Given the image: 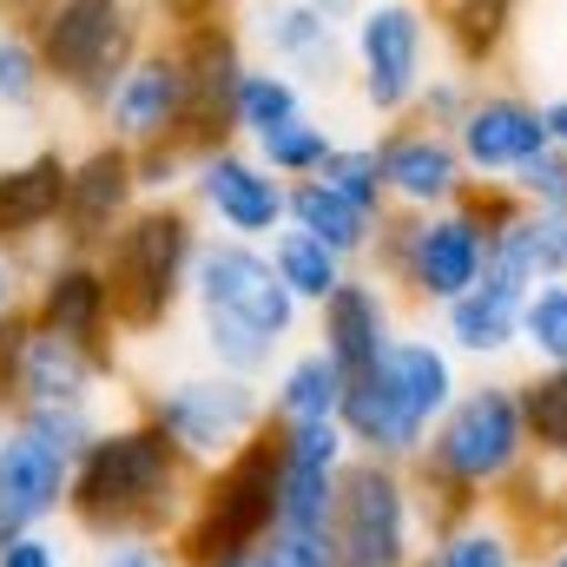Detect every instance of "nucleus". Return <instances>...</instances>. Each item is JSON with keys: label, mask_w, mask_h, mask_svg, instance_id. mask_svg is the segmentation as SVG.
<instances>
[{"label": "nucleus", "mask_w": 567, "mask_h": 567, "mask_svg": "<svg viewBox=\"0 0 567 567\" xmlns=\"http://www.w3.org/2000/svg\"><path fill=\"white\" fill-rule=\"evenodd\" d=\"M377 165H383L390 212H449L475 185L462 165V145L435 126H416V120L377 133Z\"/></svg>", "instance_id": "6ab92c4d"}, {"label": "nucleus", "mask_w": 567, "mask_h": 567, "mask_svg": "<svg viewBox=\"0 0 567 567\" xmlns=\"http://www.w3.org/2000/svg\"><path fill=\"white\" fill-rule=\"evenodd\" d=\"M205 245V218L185 198H145L100 251V271L113 290V317L126 343H152L192 310V265Z\"/></svg>", "instance_id": "39448f33"}, {"label": "nucleus", "mask_w": 567, "mask_h": 567, "mask_svg": "<svg viewBox=\"0 0 567 567\" xmlns=\"http://www.w3.org/2000/svg\"><path fill=\"white\" fill-rule=\"evenodd\" d=\"M265 548H271V561H278V567H343V561H337L330 528H278Z\"/></svg>", "instance_id": "ea45409f"}, {"label": "nucleus", "mask_w": 567, "mask_h": 567, "mask_svg": "<svg viewBox=\"0 0 567 567\" xmlns=\"http://www.w3.org/2000/svg\"><path fill=\"white\" fill-rule=\"evenodd\" d=\"M310 337H317L350 377H363V370L403 337V303H396V290L377 278V271H350V278L310 310Z\"/></svg>", "instance_id": "4be33fe9"}, {"label": "nucleus", "mask_w": 567, "mask_h": 567, "mask_svg": "<svg viewBox=\"0 0 567 567\" xmlns=\"http://www.w3.org/2000/svg\"><path fill=\"white\" fill-rule=\"evenodd\" d=\"M238 0H145L152 27L158 33H192V27H212V20H231Z\"/></svg>", "instance_id": "a19ab883"}, {"label": "nucleus", "mask_w": 567, "mask_h": 567, "mask_svg": "<svg viewBox=\"0 0 567 567\" xmlns=\"http://www.w3.org/2000/svg\"><path fill=\"white\" fill-rule=\"evenodd\" d=\"M343 423H297L278 429V528H330L337 482L350 468Z\"/></svg>", "instance_id": "412c9836"}, {"label": "nucleus", "mask_w": 567, "mask_h": 567, "mask_svg": "<svg viewBox=\"0 0 567 567\" xmlns=\"http://www.w3.org/2000/svg\"><path fill=\"white\" fill-rule=\"evenodd\" d=\"M140 410L145 423L158 429L198 475L218 468L225 455H238L258 429L271 423V403H265V383L258 377H231V370H172L158 383L140 390Z\"/></svg>", "instance_id": "6e6552de"}, {"label": "nucleus", "mask_w": 567, "mask_h": 567, "mask_svg": "<svg viewBox=\"0 0 567 567\" xmlns=\"http://www.w3.org/2000/svg\"><path fill=\"white\" fill-rule=\"evenodd\" d=\"M47 60L53 100L80 106L86 120H100V106L113 100L120 73L140 60V47L158 33L145 0H40L20 20Z\"/></svg>", "instance_id": "423d86ee"}, {"label": "nucleus", "mask_w": 567, "mask_h": 567, "mask_svg": "<svg viewBox=\"0 0 567 567\" xmlns=\"http://www.w3.org/2000/svg\"><path fill=\"white\" fill-rule=\"evenodd\" d=\"M178 53H185V86H192V106H185V133L178 152H212V145H231L238 126V80L251 66V40L238 20H212V27H192V33H172Z\"/></svg>", "instance_id": "dca6fc26"}, {"label": "nucleus", "mask_w": 567, "mask_h": 567, "mask_svg": "<svg viewBox=\"0 0 567 567\" xmlns=\"http://www.w3.org/2000/svg\"><path fill=\"white\" fill-rule=\"evenodd\" d=\"M66 495H73V462L13 423L0 442V542L66 522Z\"/></svg>", "instance_id": "b1692460"}, {"label": "nucleus", "mask_w": 567, "mask_h": 567, "mask_svg": "<svg viewBox=\"0 0 567 567\" xmlns=\"http://www.w3.org/2000/svg\"><path fill=\"white\" fill-rule=\"evenodd\" d=\"M27 330H33V310L20 303L7 323H0V403L13 410V363H20V343H27Z\"/></svg>", "instance_id": "c03bdc74"}, {"label": "nucleus", "mask_w": 567, "mask_h": 567, "mask_svg": "<svg viewBox=\"0 0 567 567\" xmlns=\"http://www.w3.org/2000/svg\"><path fill=\"white\" fill-rule=\"evenodd\" d=\"M271 265H278V278L290 284V297H297L303 310H317L337 284L357 271L350 258H337L323 238H310V231H297V225H284L278 238H271Z\"/></svg>", "instance_id": "7c9ffc66"}, {"label": "nucleus", "mask_w": 567, "mask_h": 567, "mask_svg": "<svg viewBox=\"0 0 567 567\" xmlns=\"http://www.w3.org/2000/svg\"><path fill=\"white\" fill-rule=\"evenodd\" d=\"M27 310L40 330H60L100 357H120V317H113V290H106V271L100 258H80V251H47L33 265V290H27Z\"/></svg>", "instance_id": "f3484780"}, {"label": "nucleus", "mask_w": 567, "mask_h": 567, "mask_svg": "<svg viewBox=\"0 0 567 567\" xmlns=\"http://www.w3.org/2000/svg\"><path fill=\"white\" fill-rule=\"evenodd\" d=\"M528 205H567V152L561 145H548L542 158H528L515 178H508Z\"/></svg>", "instance_id": "58836bf2"}, {"label": "nucleus", "mask_w": 567, "mask_h": 567, "mask_svg": "<svg viewBox=\"0 0 567 567\" xmlns=\"http://www.w3.org/2000/svg\"><path fill=\"white\" fill-rule=\"evenodd\" d=\"M145 205L140 185V158L120 140H93L73 152V172H66V212H60V251H80V258H100L113 245V231Z\"/></svg>", "instance_id": "2eb2a0df"}, {"label": "nucleus", "mask_w": 567, "mask_h": 567, "mask_svg": "<svg viewBox=\"0 0 567 567\" xmlns=\"http://www.w3.org/2000/svg\"><path fill=\"white\" fill-rule=\"evenodd\" d=\"M323 185H337L350 205H363L370 218H390V192H383V165H377V140H337V152L317 172Z\"/></svg>", "instance_id": "c9c22d12"}, {"label": "nucleus", "mask_w": 567, "mask_h": 567, "mask_svg": "<svg viewBox=\"0 0 567 567\" xmlns=\"http://www.w3.org/2000/svg\"><path fill=\"white\" fill-rule=\"evenodd\" d=\"M245 40L251 60H271L310 93H330L350 73V20H337L323 0H245Z\"/></svg>", "instance_id": "ddd939ff"}, {"label": "nucleus", "mask_w": 567, "mask_h": 567, "mask_svg": "<svg viewBox=\"0 0 567 567\" xmlns=\"http://www.w3.org/2000/svg\"><path fill=\"white\" fill-rule=\"evenodd\" d=\"M66 145H27L20 158L0 165V251H13L27 271L60 245V212H66Z\"/></svg>", "instance_id": "a211bd4d"}, {"label": "nucleus", "mask_w": 567, "mask_h": 567, "mask_svg": "<svg viewBox=\"0 0 567 567\" xmlns=\"http://www.w3.org/2000/svg\"><path fill=\"white\" fill-rule=\"evenodd\" d=\"M435 13L423 0H363L350 20V80L357 106L377 126H403L416 113V93L435 73Z\"/></svg>", "instance_id": "9d476101"}, {"label": "nucleus", "mask_w": 567, "mask_h": 567, "mask_svg": "<svg viewBox=\"0 0 567 567\" xmlns=\"http://www.w3.org/2000/svg\"><path fill=\"white\" fill-rule=\"evenodd\" d=\"M185 106H192L185 53H178L172 33H152V40L140 47V60L120 73L113 100L100 106V140H120L126 152L178 145V133H185Z\"/></svg>", "instance_id": "4468645a"}, {"label": "nucleus", "mask_w": 567, "mask_h": 567, "mask_svg": "<svg viewBox=\"0 0 567 567\" xmlns=\"http://www.w3.org/2000/svg\"><path fill=\"white\" fill-rule=\"evenodd\" d=\"M27 290H33V271H27L13 251H0V323H7V317L27 303Z\"/></svg>", "instance_id": "a18cd8bd"}, {"label": "nucleus", "mask_w": 567, "mask_h": 567, "mask_svg": "<svg viewBox=\"0 0 567 567\" xmlns=\"http://www.w3.org/2000/svg\"><path fill=\"white\" fill-rule=\"evenodd\" d=\"M120 383V357H100L60 330H27L20 363H13V410H47V403H106Z\"/></svg>", "instance_id": "393cba45"}, {"label": "nucleus", "mask_w": 567, "mask_h": 567, "mask_svg": "<svg viewBox=\"0 0 567 567\" xmlns=\"http://www.w3.org/2000/svg\"><path fill=\"white\" fill-rule=\"evenodd\" d=\"M93 567H185L172 555V542H106L93 548Z\"/></svg>", "instance_id": "37998d69"}, {"label": "nucleus", "mask_w": 567, "mask_h": 567, "mask_svg": "<svg viewBox=\"0 0 567 567\" xmlns=\"http://www.w3.org/2000/svg\"><path fill=\"white\" fill-rule=\"evenodd\" d=\"M185 205L205 218V231H218V238H251V245H271L284 225H290V185L238 140L212 145V152L192 158Z\"/></svg>", "instance_id": "f8f14e48"}, {"label": "nucleus", "mask_w": 567, "mask_h": 567, "mask_svg": "<svg viewBox=\"0 0 567 567\" xmlns=\"http://www.w3.org/2000/svg\"><path fill=\"white\" fill-rule=\"evenodd\" d=\"M535 462L528 416H522V383L508 377H482L462 383V396L449 403V416L429 429L423 455L410 462L416 475V502H423V528H455L462 515L502 502V488Z\"/></svg>", "instance_id": "7ed1b4c3"}, {"label": "nucleus", "mask_w": 567, "mask_h": 567, "mask_svg": "<svg viewBox=\"0 0 567 567\" xmlns=\"http://www.w3.org/2000/svg\"><path fill=\"white\" fill-rule=\"evenodd\" d=\"M0 567H73V555H66V542L53 528H33V535L0 542Z\"/></svg>", "instance_id": "79ce46f5"}, {"label": "nucleus", "mask_w": 567, "mask_h": 567, "mask_svg": "<svg viewBox=\"0 0 567 567\" xmlns=\"http://www.w3.org/2000/svg\"><path fill=\"white\" fill-rule=\"evenodd\" d=\"M542 567H567V535H542Z\"/></svg>", "instance_id": "09e8293b"}, {"label": "nucleus", "mask_w": 567, "mask_h": 567, "mask_svg": "<svg viewBox=\"0 0 567 567\" xmlns=\"http://www.w3.org/2000/svg\"><path fill=\"white\" fill-rule=\"evenodd\" d=\"M542 120H548V133H555V145L567 152V93H548V100H542Z\"/></svg>", "instance_id": "49530a36"}, {"label": "nucleus", "mask_w": 567, "mask_h": 567, "mask_svg": "<svg viewBox=\"0 0 567 567\" xmlns=\"http://www.w3.org/2000/svg\"><path fill=\"white\" fill-rule=\"evenodd\" d=\"M225 567H278V561H271V548H251V555H238V561H225Z\"/></svg>", "instance_id": "8fccbe9b"}, {"label": "nucleus", "mask_w": 567, "mask_h": 567, "mask_svg": "<svg viewBox=\"0 0 567 567\" xmlns=\"http://www.w3.org/2000/svg\"><path fill=\"white\" fill-rule=\"evenodd\" d=\"M522 7L528 0H442L435 7V40L449 47L455 66H468V73L488 80L508 60L515 33H522Z\"/></svg>", "instance_id": "bb28decb"}, {"label": "nucleus", "mask_w": 567, "mask_h": 567, "mask_svg": "<svg viewBox=\"0 0 567 567\" xmlns=\"http://www.w3.org/2000/svg\"><path fill=\"white\" fill-rule=\"evenodd\" d=\"M343 390H350V370L310 337L284 357L265 383V403H271V423L297 429V423H337L343 416Z\"/></svg>", "instance_id": "a878e982"}, {"label": "nucleus", "mask_w": 567, "mask_h": 567, "mask_svg": "<svg viewBox=\"0 0 567 567\" xmlns=\"http://www.w3.org/2000/svg\"><path fill=\"white\" fill-rule=\"evenodd\" d=\"M7 429H13V410H7V403H0V442H7Z\"/></svg>", "instance_id": "603ef678"}, {"label": "nucleus", "mask_w": 567, "mask_h": 567, "mask_svg": "<svg viewBox=\"0 0 567 567\" xmlns=\"http://www.w3.org/2000/svg\"><path fill=\"white\" fill-rule=\"evenodd\" d=\"M455 396H462V357L429 330H403L363 377H350L337 423L357 455L416 462L429 429L449 416Z\"/></svg>", "instance_id": "20e7f679"}, {"label": "nucleus", "mask_w": 567, "mask_h": 567, "mask_svg": "<svg viewBox=\"0 0 567 567\" xmlns=\"http://www.w3.org/2000/svg\"><path fill=\"white\" fill-rule=\"evenodd\" d=\"M528 548H535V535H528L522 522H508V515L488 502V508L462 515L455 528H435L410 567H522Z\"/></svg>", "instance_id": "cd10ccee"}, {"label": "nucleus", "mask_w": 567, "mask_h": 567, "mask_svg": "<svg viewBox=\"0 0 567 567\" xmlns=\"http://www.w3.org/2000/svg\"><path fill=\"white\" fill-rule=\"evenodd\" d=\"M522 416H528V442L548 468H567V363L528 370L522 377Z\"/></svg>", "instance_id": "72a5a7b5"}, {"label": "nucleus", "mask_w": 567, "mask_h": 567, "mask_svg": "<svg viewBox=\"0 0 567 567\" xmlns=\"http://www.w3.org/2000/svg\"><path fill=\"white\" fill-rule=\"evenodd\" d=\"M53 106V80H47V60L33 47V33L20 20L0 27V120H40Z\"/></svg>", "instance_id": "2f4dec72"}, {"label": "nucleus", "mask_w": 567, "mask_h": 567, "mask_svg": "<svg viewBox=\"0 0 567 567\" xmlns=\"http://www.w3.org/2000/svg\"><path fill=\"white\" fill-rule=\"evenodd\" d=\"M278 535V423H265L238 455L198 475L192 515L172 535L185 567H225Z\"/></svg>", "instance_id": "0eeeda50"}, {"label": "nucleus", "mask_w": 567, "mask_h": 567, "mask_svg": "<svg viewBox=\"0 0 567 567\" xmlns=\"http://www.w3.org/2000/svg\"><path fill=\"white\" fill-rule=\"evenodd\" d=\"M522 357L535 370L567 363V278H548L528 290V303H522Z\"/></svg>", "instance_id": "f704fd0d"}, {"label": "nucleus", "mask_w": 567, "mask_h": 567, "mask_svg": "<svg viewBox=\"0 0 567 567\" xmlns=\"http://www.w3.org/2000/svg\"><path fill=\"white\" fill-rule=\"evenodd\" d=\"M455 145H462L468 178H515L528 158H542L555 145V133H548L535 93H522V86H482V100L455 126Z\"/></svg>", "instance_id": "aec40b11"}, {"label": "nucleus", "mask_w": 567, "mask_h": 567, "mask_svg": "<svg viewBox=\"0 0 567 567\" xmlns=\"http://www.w3.org/2000/svg\"><path fill=\"white\" fill-rule=\"evenodd\" d=\"M535 284H522L502 265H482V284H468L449 310H435V337L462 357V363H508L522 350V303H528Z\"/></svg>", "instance_id": "5701e85b"}, {"label": "nucleus", "mask_w": 567, "mask_h": 567, "mask_svg": "<svg viewBox=\"0 0 567 567\" xmlns=\"http://www.w3.org/2000/svg\"><path fill=\"white\" fill-rule=\"evenodd\" d=\"M363 265L396 290V303L449 310L468 284H482L488 238L475 231V218L462 205H449V212H390Z\"/></svg>", "instance_id": "1a4fd4ad"}, {"label": "nucleus", "mask_w": 567, "mask_h": 567, "mask_svg": "<svg viewBox=\"0 0 567 567\" xmlns=\"http://www.w3.org/2000/svg\"><path fill=\"white\" fill-rule=\"evenodd\" d=\"M297 113H310V86H303V80H290V73L271 66V60H251V66H245V80H238V113H231L238 145L265 140L271 126L297 120Z\"/></svg>", "instance_id": "c756f323"}, {"label": "nucleus", "mask_w": 567, "mask_h": 567, "mask_svg": "<svg viewBox=\"0 0 567 567\" xmlns=\"http://www.w3.org/2000/svg\"><path fill=\"white\" fill-rule=\"evenodd\" d=\"M462 212H468V218H475V231L495 245V238H508V231L528 218V198H522L508 178H475V185L462 192Z\"/></svg>", "instance_id": "4c0bfd02"}, {"label": "nucleus", "mask_w": 567, "mask_h": 567, "mask_svg": "<svg viewBox=\"0 0 567 567\" xmlns=\"http://www.w3.org/2000/svg\"><path fill=\"white\" fill-rule=\"evenodd\" d=\"M33 7H40V0H0V13H7V20H27Z\"/></svg>", "instance_id": "3c124183"}, {"label": "nucleus", "mask_w": 567, "mask_h": 567, "mask_svg": "<svg viewBox=\"0 0 567 567\" xmlns=\"http://www.w3.org/2000/svg\"><path fill=\"white\" fill-rule=\"evenodd\" d=\"M482 86H488L482 73H468V66H455V60H449V66H435V73L423 80V93H416V113H410V120H416V126H435V133H449V140H455V126L468 120V106L482 100Z\"/></svg>", "instance_id": "e433bc0d"}, {"label": "nucleus", "mask_w": 567, "mask_h": 567, "mask_svg": "<svg viewBox=\"0 0 567 567\" xmlns=\"http://www.w3.org/2000/svg\"><path fill=\"white\" fill-rule=\"evenodd\" d=\"M251 152L278 172L284 185H297V178H317V172H323V158L337 152V126L317 120V113H297V120L271 126L265 140H251Z\"/></svg>", "instance_id": "473e14b6"}, {"label": "nucleus", "mask_w": 567, "mask_h": 567, "mask_svg": "<svg viewBox=\"0 0 567 567\" xmlns=\"http://www.w3.org/2000/svg\"><path fill=\"white\" fill-rule=\"evenodd\" d=\"M0 27H7V13H0Z\"/></svg>", "instance_id": "864d4df0"}, {"label": "nucleus", "mask_w": 567, "mask_h": 567, "mask_svg": "<svg viewBox=\"0 0 567 567\" xmlns=\"http://www.w3.org/2000/svg\"><path fill=\"white\" fill-rule=\"evenodd\" d=\"M303 303L271 265V245L251 238H218L205 231L198 265H192V330H198V363L258 377L271 383L284 357L303 337Z\"/></svg>", "instance_id": "f03ea898"}, {"label": "nucleus", "mask_w": 567, "mask_h": 567, "mask_svg": "<svg viewBox=\"0 0 567 567\" xmlns=\"http://www.w3.org/2000/svg\"><path fill=\"white\" fill-rule=\"evenodd\" d=\"M192 488H198V468L145 423L140 410H126L73 462L66 528L93 548H106V542H172L178 522L192 515Z\"/></svg>", "instance_id": "f257e3e1"}, {"label": "nucleus", "mask_w": 567, "mask_h": 567, "mask_svg": "<svg viewBox=\"0 0 567 567\" xmlns=\"http://www.w3.org/2000/svg\"><path fill=\"white\" fill-rule=\"evenodd\" d=\"M290 225L297 231H310V238H323L337 258H350V265H363L370 258V245H377V231H383V218H370L363 205H350L337 185H323V178H297L290 185Z\"/></svg>", "instance_id": "c85d7f7f"}, {"label": "nucleus", "mask_w": 567, "mask_h": 567, "mask_svg": "<svg viewBox=\"0 0 567 567\" xmlns=\"http://www.w3.org/2000/svg\"><path fill=\"white\" fill-rule=\"evenodd\" d=\"M548 535H567V468L555 475V515H548Z\"/></svg>", "instance_id": "de8ad7c7"}, {"label": "nucleus", "mask_w": 567, "mask_h": 567, "mask_svg": "<svg viewBox=\"0 0 567 567\" xmlns=\"http://www.w3.org/2000/svg\"><path fill=\"white\" fill-rule=\"evenodd\" d=\"M330 542L343 567H410L423 555V502H416V475L410 462H377V455H350L343 482H337V508H330Z\"/></svg>", "instance_id": "9b49d317"}]
</instances>
